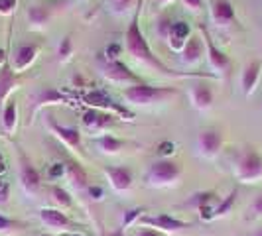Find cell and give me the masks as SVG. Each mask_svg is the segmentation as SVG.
I'll return each instance as SVG.
<instances>
[{
	"label": "cell",
	"mask_w": 262,
	"mask_h": 236,
	"mask_svg": "<svg viewBox=\"0 0 262 236\" xmlns=\"http://www.w3.org/2000/svg\"><path fill=\"white\" fill-rule=\"evenodd\" d=\"M142 4H144V0L138 2V8H136L130 24L126 28V34H124V45H126L128 55H132L136 61H140V63H144V65L162 71L164 75H171V77H191V73H178V71L170 69L166 63H162V61L158 59V55L152 53L150 45H148V39H146L144 32H142V28H140V8H142Z\"/></svg>",
	"instance_id": "1"
},
{
	"label": "cell",
	"mask_w": 262,
	"mask_h": 236,
	"mask_svg": "<svg viewBox=\"0 0 262 236\" xmlns=\"http://www.w3.org/2000/svg\"><path fill=\"white\" fill-rule=\"evenodd\" d=\"M178 91L176 89H166V87H152V85H144V83H138V85H132L126 87L122 91V97L136 106H148L152 103H164L166 99L176 97Z\"/></svg>",
	"instance_id": "2"
},
{
	"label": "cell",
	"mask_w": 262,
	"mask_h": 236,
	"mask_svg": "<svg viewBox=\"0 0 262 236\" xmlns=\"http://www.w3.org/2000/svg\"><path fill=\"white\" fill-rule=\"evenodd\" d=\"M182 175V166L173 159H158L154 161L148 171H146L144 179L150 187H168L176 183Z\"/></svg>",
	"instance_id": "3"
},
{
	"label": "cell",
	"mask_w": 262,
	"mask_h": 236,
	"mask_svg": "<svg viewBox=\"0 0 262 236\" xmlns=\"http://www.w3.org/2000/svg\"><path fill=\"white\" fill-rule=\"evenodd\" d=\"M235 177L241 183H256L262 179V157L254 150H243L236 156Z\"/></svg>",
	"instance_id": "4"
},
{
	"label": "cell",
	"mask_w": 262,
	"mask_h": 236,
	"mask_svg": "<svg viewBox=\"0 0 262 236\" xmlns=\"http://www.w3.org/2000/svg\"><path fill=\"white\" fill-rule=\"evenodd\" d=\"M103 77L108 81V83H115V85H138L142 83V79L138 77L134 71H132L128 65H124L122 61H106L103 65Z\"/></svg>",
	"instance_id": "5"
},
{
	"label": "cell",
	"mask_w": 262,
	"mask_h": 236,
	"mask_svg": "<svg viewBox=\"0 0 262 236\" xmlns=\"http://www.w3.org/2000/svg\"><path fill=\"white\" fill-rule=\"evenodd\" d=\"M18 159H20V168H18V177H20V185L26 191L28 195H36L41 187V177L39 171L34 168V163L26 157V154L20 150L18 152Z\"/></svg>",
	"instance_id": "6"
},
{
	"label": "cell",
	"mask_w": 262,
	"mask_h": 236,
	"mask_svg": "<svg viewBox=\"0 0 262 236\" xmlns=\"http://www.w3.org/2000/svg\"><path fill=\"white\" fill-rule=\"evenodd\" d=\"M199 30H201V34H203V43H205V53H207L209 65L213 67L215 71H219V73H227V71L231 69V59H229V55L215 45L209 30L203 26V24L199 26Z\"/></svg>",
	"instance_id": "7"
},
{
	"label": "cell",
	"mask_w": 262,
	"mask_h": 236,
	"mask_svg": "<svg viewBox=\"0 0 262 236\" xmlns=\"http://www.w3.org/2000/svg\"><path fill=\"white\" fill-rule=\"evenodd\" d=\"M140 223L148 224L156 230H164V232H178V230L189 228V223H184V221L168 215V213H160L156 217H144V219H140Z\"/></svg>",
	"instance_id": "8"
},
{
	"label": "cell",
	"mask_w": 262,
	"mask_h": 236,
	"mask_svg": "<svg viewBox=\"0 0 262 236\" xmlns=\"http://www.w3.org/2000/svg\"><path fill=\"white\" fill-rule=\"evenodd\" d=\"M50 128L52 132L63 142V144L69 148V150H73V152H81L83 150V144H81V132L77 128H73V126H61V124H57L52 116H50Z\"/></svg>",
	"instance_id": "9"
},
{
	"label": "cell",
	"mask_w": 262,
	"mask_h": 236,
	"mask_svg": "<svg viewBox=\"0 0 262 236\" xmlns=\"http://www.w3.org/2000/svg\"><path fill=\"white\" fill-rule=\"evenodd\" d=\"M39 53L38 43H22L16 53H14V61H12V71L14 73H24L26 69H30V65L36 61Z\"/></svg>",
	"instance_id": "10"
},
{
	"label": "cell",
	"mask_w": 262,
	"mask_h": 236,
	"mask_svg": "<svg viewBox=\"0 0 262 236\" xmlns=\"http://www.w3.org/2000/svg\"><path fill=\"white\" fill-rule=\"evenodd\" d=\"M81 120H83V126L89 132H101L115 122V116L108 114V112L99 110V108H89V110L83 114Z\"/></svg>",
	"instance_id": "11"
},
{
	"label": "cell",
	"mask_w": 262,
	"mask_h": 236,
	"mask_svg": "<svg viewBox=\"0 0 262 236\" xmlns=\"http://www.w3.org/2000/svg\"><path fill=\"white\" fill-rule=\"evenodd\" d=\"M223 148V136L219 130H203L199 134V150L205 157H215Z\"/></svg>",
	"instance_id": "12"
},
{
	"label": "cell",
	"mask_w": 262,
	"mask_h": 236,
	"mask_svg": "<svg viewBox=\"0 0 262 236\" xmlns=\"http://www.w3.org/2000/svg\"><path fill=\"white\" fill-rule=\"evenodd\" d=\"M85 101H87V105H91L93 108H99V110L111 108V110H115V112L120 114V116H126V120H132V118H134V114H132L126 106H120L118 103L111 101L105 92H93V95H87Z\"/></svg>",
	"instance_id": "13"
},
{
	"label": "cell",
	"mask_w": 262,
	"mask_h": 236,
	"mask_svg": "<svg viewBox=\"0 0 262 236\" xmlns=\"http://www.w3.org/2000/svg\"><path fill=\"white\" fill-rule=\"evenodd\" d=\"M105 175L113 185L115 191H128L132 187V173L128 168H120V166H108L105 168Z\"/></svg>",
	"instance_id": "14"
},
{
	"label": "cell",
	"mask_w": 262,
	"mask_h": 236,
	"mask_svg": "<svg viewBox=\"0 0 262 236\" xmlns=\"http://www.w3.org/2000/svg\"><path fill=\"white\" fill-rule=\"evenodd\" d=\"M211 18L217 26H231L233 22H236L233 4L229 0H215L211 6Z\"/></svg>",
	"instance_id": "15"
},
{
	"label": "cell",
	"mask_w": 262,
	"mask_h": 236,
	"mask_svg": "<svg viewBox=\"0 0 262 236\" xmlns=\"http://www.w3.org/2000/svg\"><path fill=\"white\" fill-rule=\"evenodd\" d=\"M39 221L55 230H67L73 226V223L67 219V215L61 209H39Z\"/></svg>",
	"instance_id": "16"
},
{
	"label": "cell",
	"mask_w": 262,
	"mask_h": 236,
	"mask_svg": "<svg viewBox=\"0 0 262 236\" xmlns=\"http://www.w3.org/2000/svg\"><path fill=\"white\" fill-rule=\"evenodd\" d=\"M260 71H262V61H258V59L250 61L249 65L245 67L243 77H241V85H243V92L247 97H250L254 92V89H256L258 79H260Z\"/></svg>",
	"instance_id": "17"
},
{
	"label": "cell",
	"mask_w": 262,
	"mask_h": 236,
	"mask_svg": "<svg viewBox=\"0 0 262 236\" xmlns=\"http://www.w3.org/2000/svg\"><path fill=\"white\" fill-rule=\"evenodd\" d=\"M189 99L197 110H209L213 105V91L205 83H197L189 89Z\"/></svg>",
	"instance_id": "18"
},
{
	"label": "cell",
	"mask_w": 262,
	"mask_h": 236,
	"mask_svg": "<svg viewBox=\"0 0 262 236\" xmlns=\"http://www.w3.org/2000/svg\"><path fill=\"white\" fill-rule=\"evenodd\" d=\"M201 57H203V41L197 36H191L182 48V59L187 65H195L201 61Z\"/></svg>",
	"instance_id": "19"
},
{
	"label": "cell",
	"mask_w": 262,
	"mask_h": 236,
	"mask_svg": "<svg viewBox=\"0 0 262 236\" xmlns=\"http://www.w3.org/2000/svg\"><path fill=\"white\" fill-rule=\"evenodd\" d=\"M191 38V26L184 22V20H178V22H173L170 28V43L173 45V50H180L182 52V48L185 45V41Z\"/></svg>",
	"instance_id": "20"
},
{
	"label": "cell",
	"mask_w": 262,
	"mask_h": 236,
	"mask_svg": "<svg viewBox=\"0 0 262 236\" xmlns=\"http://www.w3.org/2000/svg\"><path fill=\"white\" fill-rule=\"evenodd\" d=\"M20 85V79H18V73H14L12 67L2 65L0 67V103L4 99H8V95L12 92V89H16Z\"/></svg>",
	"instance_id": "21"
},
{
	"label": "cell",
	"mask_w": 262,
	"mask_h": 236,
	"mask_svg": "<svg viewBox=\"0 0 262 236\" xmlns=\"http://www.w3.org/2000/svg\"><path fill=\"white\" fill-rule=\"evenodd\" d=\"M18 124V101L16 99H8V103L2 110V128L6 134H12Z\"/></svg>",
	"instance_id": "22"
},
{
	"label": "cell",
	"mask_w": 262,
	"mask_h": 236,
	"mask_svg": "<svg viewBox=\"0 0 262 236\" xmlns=\"http://www.w3.org/2000/svg\"><path fill=\"white\" fill-rule=\"evenodd\" d=\"M28 22L34 28H43L50 22V10L46 6H41V4L30 6L28 8Z\"/></svg>",
	"instance_id": "23"
},
{
	"label": "cell",
	"mask_w": 262,
	"mask_h": 236,
	"mask_svg": "<svg viewBox=\"0 0 262 236\" xmlns=\"http://www.w3.org/2000/svg\"><path fill=\"white\" fill-rule=\"evenodd\" d=\"M124 146H126V142L117 138V136H113V134H105V136L99 138V150L103 154H118Z\"/></svg>",
	"instance_id": "24"
},
{
	"label": "cell",
	"mask_w": 262,
	"mask_h": 236,
	"mask_svg": "<svg viewBox=\"0 0 262 236\" xmlns=\"http://www.w3.org/2000/svg\"><path fill=\"white\" fill-rule=\"evenodd\" d=\"M67 173H69V179H71L73 187H77V189L87 187V175H85V171L81 170L79 163H67Z\"/></svg>",
	"instance_id": "25"
},
{
	"label": "cell",
	"mask_w": 262,
	"mask_h": 236,
	"mask_svg": "<svg viewBox=\"0 0 262 236\" xmlns=\"http://www.w3.org/2000/svg\"><path fill=\"white\" fill-rule=\"evenodd\" d=\"M52 199L53 203L57 205V207H61V209H69L71 205H73V199H71V195L67 193L66 189H61V187H52Z\"/></svg>",
	"instance_id": "26"
},
{
	"label": "cell",
	"mask_w": 262,
	"mask_h": 236,
	"mask_svg": "<svg viewBox=\"0 0 262 236\" xmlns=\"http://www.w3.org/2000/svg\"><path fill=\"white\" fill-rule=\"evenodd\" d=\"M217 195L213 191H203V193H195V195L189 199V207H195V209H201L203 205H209V203H215Z\"/></svg>",
	"instance_id": "27"
},
{
	"label": "cell",
	"mask_w": 262,
	"mask_h": 236,
	"mask_svg": "<svg viewBox=\"0 0 262 236\" xmlns=\"http://www.w3.org/2000/svg\"><path fill=\"white\" fill-rule=\"evenodd\" d=\"M52 103H63V97L55 91V89H46V91L38 97L36 110H39V106H41V105H52Z\"/></svg>",
	"instance_id": "28"
},
{
	"label": "cell",
	"mask_w": 262,
	"mask_h": 236,
	"mask_svg": "<svg viewBox=\"0 0 262 236\" xmlns=\"http://www.w3.org/2000/svg\"><path fill=\"white\" fill-rule=\"evenodd\" d=\"M235 201H236V189L235 191H231V193H229V195L225 197L223 201L215 207V219H217V217H225L227 213H231L233 205H235Z\"/></svg>",
	"instance_id": "29"
},
{
	"label": "cell",
	"mask_w": 262,
	"mask_h": 236,
	"mask_svg": "<svg viewBox=\"0 0 262 236\" xmlns=\"http://www.w3.org/2000/svg\"><path fill=\"white\" fill-rule=\"evenodd\" d=\"M57 55H59V59H69L71 55H73V41L71 38H63L61 39V43H59V50H57Z\"/></svg>",
	"instance_id": "30"
},
{
	"label": "cell",
	"mask_w": 262,
	"mask_h": 236,
	"mask_svg": "<svg viewBox=\"0 0 262 236\" xmlns=\"http://www.w3.org/2000/svg\"><path fill=\"white\" fill-rule=\"evenodd\" d=\"M132 2H134V0H108L111 8H113V10H115L117 14L126 12V10H128V8L132 6Z\"/></svg>",
	"instance_id": "31"
},
{
	"label": "cell",
	"mask_w": 262,
	"mask_h": 236,
	"mask_svg": "<svg viewBox=\"0 0 262 236\" xmlns=\"http://www.w3.org/2000/svg\"><path fill=\"white\" fill-rule=\"evenodd\" d=\"M173 152H176V144L170 142V140H166V142H162V144L158 146V154L164 157V159H168Z\"/></svg>",
	"instance_id": "32"
},
{
	"label": "cell",
	"mask_w": 262,
	"mask_h": 236,
	"mask_svg": "<svg viewBox=\"0 0 262 236\" xmlns=\"http://www.w3.org/2000/svg\"><path fill=\"white\" fill-rule=\"evenodd\" d=\"M120 53H122V45H118V43H111V45L105 50L106 61H118V55H120Z\"/></svg>",
	"instance_id": "33"
},
{
	"label": "cell",
	"mask_w": 262,
	"mask_h": 236,
	"mask_svg": "<svg viewBox=\"0 0 262 236\" xmlns=\"http://www.w3.org/2000/svg\"><path fill=\"white\" fill-rule=\"evenodd\" d=\"M215 203H209V205H203L201 209H197L199 210V217L203 219V221H213L215 219Z\"/></svg>",
	"instance_id": "34"
},
{
	"label": "cell",
	"mask_w": 262,
	"mask_h": 236,
	"mask_svg": "<svg viewBox=\"0 0 262 236\" xmlns=\"http://www.w3.org/2000/svg\"><path fill=\"white\" fill-rule=\"evenodd\" d=\"M140 213L142 209H130L126 215H124V219H122V228H128L136 219H140Z\"/></svg>",
	"instance_id": "35"
},
{
	"label": "cell",
	"mask_w": 262,
	"mask_h": 236,
	"mask_svg": "<svg viewBox=\"0 0 262 236\" xmlns=\"http://www.w3.org/2000/svg\"><path fill=\"white\" fill-rule=\"evenodd\" d=\"M16 8V0H0V16H10Z\"/></svg>",
	"instance_id": "36"
},
{
	"label": "cell",
	"mask_w": 262,
	"mask_h": 236,
	"mask_svg": "<svg viewBox=\"0 0 262 236\" xmlns=\"http://www.w3.org/2000/svg\"><path fill=\"white\" fill-rule=\"evenodd\" d=\"M170 28H171V20L168 18V16H164V18L160 20V28H158L160 36H162V38L168 39V36H170Z\"/></svg>",
	"instance_id": "37"
},
{
	"label": "cell",
	"mask_w": 262,
	"mask_h": 236,
	"mask_svg": "<svg viewBox=\"0 0 262 236\" xmlns=\"http://www.w3.org/2000/svg\"><path fill=\"white\" fill-rule=\"evenodd\" d=\"M182 2H184L185 8L191 10V12H199L203 8V0H182Z\"/></svg>",
	"instance_id": "38"
},
{
	"label": "cell",
	"mask_w": 262,
	"mask_h": 236,
	"mask_svg": "<svg viewBox=\"0 0 262 236\" xmlns=\"http://www.w3.org/2000/svg\"><path fill=\"white\" fill-rule=\"evenodd\" d=\"M14 226H16V223H14L12 219H6L4 215H0V232H6V230L14 228Z\"/></svg>",
	"instance_id": "39"
},
{
	"label": "cell",
	"mask_w": 262,
	"mask_h": 236,
	"mask_svg": "<svg viewBox=\"0 0 262 236\" xmlns=\"http://www.w3.org/2000/svg\"><path fill=\"white\" fill-rule=\"evenodd\" d=\"M66 173V163H53L50 168V175L52 177H61Z\"/></svg>",
	"instance_id": "40"
},
{
	"label": "cell",
	"mask_w": 262,
	"mask_h": 236,
	"mask_svg": "<svg viewBox=\"0 0 262 236\" xmlns=\"http://www.w3.org/2000/svg\"><path fill=\"white\" fill-rule=\"evenodd\" d=\"M252 213H254L256 217H262V195H258L254 199V203H252Z\"/></svg>",
	"instance_id": "41"
},
{
	"label": "cell",
	"mask_w": 262,
	"mask_h": 236,
	"mask_svg": "<svg viewBox=\"0 0 262 236\" xmlns=\"http://www.w3.org/2000/svg\"><path fill=\"white\" fill-rule=\"evenodd\" d=\"M89 193H91L93 199H101V195H103V189H99V187H89Z\"/></svg>",
	"instance_id": "42"
},
{
	"label": "cell",
	"mask_w": 262,
	"mask_h": 236,
	"mask_svg": "<svg viewBox=\"0 0 262 236\" xmlns=\"http://www.w3.org/2000/svg\"><path fill=\"white\" fill-rule=\"evenodd\" d=\"M138 236H162L158 230H152V228H144V230H140Z\"/></svg>",
	"instance_id": "43"
},
{
	"label": "cell",
	"mask_w": 262,
	"mask_h": 236,
	"mask_svg": "<svg viewBox=\"0 0 262 236\" xmlns=\"http://www.w3.org/2000/svg\"><path fill=\"white\" fill-rule=\"evenodd\" d=\"M2 65H6V52L0 48V67Z\"/></svg>",
	"instance_id": "44"
},
{
	"label": "cell",
	"mask_w": 262,
	"mask_h": 236,
	"mask_svg": "<svg viewBox=\"0 0 262 236\" xmlns=\"http://www.w3.org/2000/svg\"><path fill=\"white\" fill-rule=\"evenodd\" d=\"M252 236H262V228H258V230H256V232H254Z\"/></svg>",
	"instance_id": "45"
},
{
	"label": "cell",
	"mask_w": 262,
	"mask_h": 236,
	"mask_svg": "<svg viewBox=\"0 0 262 236\" xmlns=\"http://www.w3.org/2000/svg\"><path fill=\"white\" fill-rule=\"evenodd\" d=\"M162 4H170V2H173V0H160Z\"/></svg>",
	"instance_id": "46"
},
{
	"label": "cell",
	"mask_w": 262,
	"mask_h": 236,
	"mask_svg": "<svg viewBox=\"0 0 262 236\" xmlns=\"http://www.w3.org/2000/svg\"><path fill=\"white\" fill-rule=\"evenodd\" d=\"M69 236H81V234H69Z\"/></svg>",
	"instance_id": "47"
},
{
	"label": "cell",
	"mask_w": 262,
	"mask_h": 236,
	"mask_svg": "<svg viewBox=\"0 0 262 236\" xmlns=\"http://www.w3.org/2000/svg\"><path fill=\"white\" fill-rule=\"evenodd\" d=\"M41 236H53V234H41Z\"/></svg>",
	"instance_id": "48"
},
{
	"label": "cell",
	"mask_w": 262,
	"mask_h": 236,
	"mask_svg": "<svg viewBox=\"0 0 262 236\" xmlns=\"http://www.w3.org/2000/svg\"><path fill=\"white\" fill-rule=\"evenodd\" d=\"M0 161H2V156H0Z\"/></svg>",
	"instance_id": "49"
}]
</instances>
